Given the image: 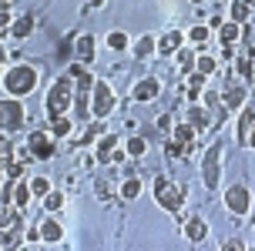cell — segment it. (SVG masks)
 <instances>
[{
	"label": "cell",
	"instance_id": "6da1fadb",
	"mask_svg": "<svg viewBox=\"0 0 255 251\" xmlns=\"http://www.w3.org/2000/svg\"><path fill=\"white\" fill-rule=\"evenodd\" d=\"M74 90H77V84L67 74L54 81L51 90H47V97H44V114H47V121H57V117H64V114L71 111V104H74Z\"/></svg>",
	"mask_w": 255,
	"mask_h": 251
},
{
	"label": "cell",
	"instance_id": "7a4b0ae2",
	"mask_svg": "<svg viewBox=\"0 0 255 251\" xmlns=\"http://www.w3.org/2000/svg\"><path fill=\"white\" fill-rule=\"evenodd\" d=\"M0 84H3V90H7L10 97H27L30 90L37 87V71H34L30 64H13V67L3 71Z\"/></svg>",
	"mask_w": 255,
	"mask_h": 251
},
{
	"label": "cell",
	"instance_id": "3957f363",
	"mask_svg": "<svg viewBox=\"0 0 255 251\" xmlns=\"http://www.w3.org/2000/svg\"><path fill=\"white\" fill-rule=\"evenodd\" d=\"M185 198H188V191L185 188H178L171 177H154V201L165 208V211H171V214H178L181 211V204H185Z\"/></svg>",
	"mask_w": 255,
	"mask_h": 251
},
{
	"label": "cell",
	"instance_id": "277c9868",
	"mask_svg": "<svg viewBox=\"0 0 255 251\" xmlns=\"http://www.w3.org/2000/svg\"><path fill=\"white\" fill-rule=\"evenodd\" d=\"M27 121V111H24V104H20V97H7L0 100V131L3 134H13V131H20Z\"/></svg>",
	"mask_w": 255,
	"mask_h": 251
},
{
	"label": "cell",
	"instance_id": "5b68a950",
	"mask_svg": "<svg viewBox=\"0 0 255 251\" xmlns=\"http://www.w3.org/2000/svg\"><path fill=\"white\" fill-rule=\"evenodd\" d=\"M202 184L208 191H215L222 184V144L218 141L205 151V158H202Z\"/></svg>",
	"mask_w": 255,
	"mask_h": 251
},
{
	"label": "cell",
	"instance_id": "8992f818",
	"mask_svg": "<svg viewBox=\"0 0 255 251\" xmlns=\"http://www.w3.org/2000/svg\"><path fill=\"white\" fill-rule=\"evenodd\" d=\"M111 111H115V90H111V84L108 81H94L91 84V114L98 121H104Z\"/></svg>",
	"mask_w": 255,
	"mask_h": 251
},
{
	"label": "cell",
	"instance_id": "52a82bcc",
	"mask_svg": "<svg viewBox=\"0 0 255 251\" xmlns=\"http://www.w3.org/2000/svg\"><path fill=\"white\" fill-rule=\"evenodd\" d=\"M225 208H229L235 218L249 214V208H252V194H249V188H245V184H229V188H225Z\"/></svg>",
	"mask_w": 255,
	"mask_h": 251
},
{
	"label": "cell",
	"instance_id": "ba28073f",
	"mask_svg": "<svg viewBox=\"0 0 255 251\" xmlns=\"http://www.w3.org/2000/svg\"><path fill=\"white\" fill-rule=\"evenodd\" d=\"M27 151L37 158V161H51L54 158V138H51V131H37V134H30L27 138Z\"/></svg>",
	"mask_w": 255,
	"mask_h": 251
},
{
	"label": "cell",
	"instance_id": "9c48e42d",
	"mask_svg": "<svg viewBox=\"0 0 255 251\" xmlns=\"http://www.w3.org/2000/svg\"><path fill=\"white\" fill-rule=\"evenodd\" d=\"M71 111H74V121H88V117H94V114H91V87H77L74 90Z\"/></svg>",
	"mask_w": 255,
	"mask_h": 251
},
{
	"label": "cell",
	"instance_id": "30bf717a",
	"mask_svg": "<svg viewBox=\"0 0 255 251\" xmlns=\"http://www.w3.org/2000/svg\"><path fill=\"white\" fill-rule=\"evenodd\" d=\"M245 84H232V87H225V94H222V107L225 111H242L245 107Z\"/></svg>",
	"mask_w": 255,
	"mask_h": 251
},
{
	"label": "cell",
	"instance_id": "8fae6325",
	"mask_svg": "<svg viewBox=\"0 0 255 251\" xmlns=\"http://www.w3.org/2000/svg\"><path fill=\"white\" fill-rule=\"evenodd\" d=\"M158 94H161V84H158L154 77L138 81V84H134V90H131V97H134V100H154Z\"/></svg>",
	"mask_w": 255,
	"mask_h": 251
},
{
	"label": "cell",
	"instance_id": "7c38bea8",
	"mask_svg": "<svg viewBox=\"0 0 255 251\" xmlns=\"http://www.w3.org/2000/svg\"><path fill=\"white\" fill-rule=\"evenodd\" d=\"M185 238L188 241H208V225H205V218H198V214H191L188 221H185Z\"/></svg>",
	"mask_w": 255,
	"mask_h": 251
},
{
	"label": "cell",
	"instance_id": "4fadbf2b",
	"mask_svg": "<svg viewBox=\"0 0 255 251\" xmlns=\"http://www.w3.org/2000/svg\"><path fill=\"white\" fill-rule=\"evenodd\" d=\"M37 235H40V241H44V245H57V241L64 238V228L57 225L54 218H44V221H40V228H37Z\"/></svg>",
	"mask_w": 255,
	"mask_h": 251
},
{
	"label": "cell",
	"instance_id": "5bb4252c",
	"mask_svg": "<svg viewBox=\"0 0 255 251\" xmlns=\"http://www.w3.org/2000/svg\"><path fill=\"white\" fill-rule=\"evenodd\" d=\"M181 44H185V34L181 30H168L158 37V54H178Z\"/></svg>",
	"mask_w": 255,
	"mask_h": 251
},
{
	"label": "cell",
	"instance_id": "9a60e30c",
	"mask_svg": "<svg viewBox=\"0 0 255 251\" xmlns=\"http://www.w3.org/2000/svg\"><path fill=\"white\" fill-rule=\"evenodd\" d=\"M252 124H255V111L252 107H242V111H239V121H235V141H239V144H245Z\"/></svg>",
	"mask_w": 255,
	"mask_h": 251
},
{
	"label": "cell",
	"instance_id": "2e32d148",
	"mask_svg": "<svg viewBox=\"0 0 255 251\" xmlns=\"http://www.w3.org/2000/svg\"><path fill=\"white\" fill-rule=\"evenodd\" d=\"M74 57L81 64H91V61H94V37H91V34L74 37Z\"/></svg>",
	"mask_w": 255,
	"mask_h": 251
},
{
	"label": "cell",
	"instance_id": "e0dca14e",
	"mask_svg": "<svg viewBox=\"0 0 255 251\" xmlns=\"http://www.w3.org/2000/svg\"><path fill=\"white\" fill-rule=\"evenodd\" d=\"M30 34H34V17H30V13H24V17H13V20H10V37L27 40Z\"/></svg>",
	"mask_w": 255,
	"mask_h": 251
},
{
	"label": "cell",
	"instance_id": "ac0fdd59",
	"mask_svg": "<svg viewBox=\"0 0 255 251\" xmlns=\"http://www.w3.org/2000/svg\"><path fill=\"white\" fill-rule=\"evenodd\" d=\"M154 50H158V40H154L151 34H144V37H138L134 44H131V54H134L138 61H148Z\"/></svg>",
	"mask_w": 255,
	"mask_h": 251
},
{
	"label": "cell",
	"instance_id": "d6986e66",
	"mask_svg": "<svg viewBox=\"0 0 255 251\" xmlns=\"http://www.w3.org/2000/svg\"><path fill=\"white\" fill-rule=\"evenodd\" d=\"M118 148V134H108V131H104L101 138H98V144H94V154H98V161H111V151Z\"/></svg>",
	"mask_w": 255,
	"mask_h": 251
},
{
	"label": "cell",
	"instance_id": "ffe728a7",
	"mask_svg": "<svg viewBox=\"0 0 255 251\" xmlns=\"http://www.w3.org/2000/svg\"><path fill=\"white\" fill-rule=\"evenodd\" d=\"M67 77H71V81H74L77 87H91V84H94V77L88 74V67H84V64L81 61H71V67H67Z\"/></svg>",
	"mask_w": 255,
	"mask_h": 251
},
{
	"label": "cell",
	"instance_id": "44dd1931",
	"mask_svg": "<svg viewBox=\"0 0 255 251\" xmlns=\"http://www.w3.org/2000/svg\"><path fill=\"white\" fill-rule=\"evenodd\" d=\"M30 198H34V191H30V184L27 181H13V204L24 211L27 204H30Z\"/></svg>",
	"mask_w": 255,
	"mask_h": 251
},
{
	"label": "cell",
	"instance_id": "7402d4cb",
	"mask_svg": "<svg viewBox=\"0 0 255 251\" xmlns=\"http://www.w3.org/2000/svg\"><path fill=\"white\" fill-rule=\"evenodd\" d=\"M222 47H235V40L242 37V24H235V20H229V24H222Z\"/></svg>",
	"mask_w": 255,
	"mask_h": 251
},
{
	"label": "cell",
	"instance_id": "603a6c76",
	"mask_svg": "<svg viewBox=\"0 0 255 251\" xmlns=\"http://www.w3.org/2000/svg\"><path fill=\"white\" fill-rule=\"evenodd\" d=\"M188 124L195 131H205L208 127V114H205V104H191L188 107Z\"/></svg>",
	"mask_w": 255,
	"mask_h": 251
},
{
	"label": "cell",
	"instance_id": "cb8c5ba5",
	"mask_svg": "<svg viewBox=\"0 0 255 251\" xmlns=\"http://www.w3.org/2000/svg\"><path fill=\"white\" fill-rule=\"evenodd\" d=\"M71 131H74V117H67V114H64V117H57V121H51V138L54 141H57V138H67Z\"/></svg>",
	"mask_w": 255,
	"mask_h": 251
},
{
	"label": "cell",
	"instance_id": "d4e9b609",
	"mask_svg": "<svg viewBox=\"0 0 255 251\" xmlns=\"http://www.w3.org/2000/svg\"><path fill=\"white\" fill-rule=\"evenodd\" d=\"M195 61H198V54H195V50H188V47H181V50H178V71H181L185 77L195 71Z\"/></svg>",
	"mask_w": 255,
	"mask_h": 251
},
{
	"label": "cell",
	"instance_id": "484cf974",
	"mask_svg": "<svg viewBox=\"0 0 255 251\" xmlns=\"http://www.w3.org/2000/svg\"><path fill=\"white\" fill-rule=\"evenodd\" d=\"M17 245H20V225L0 228V248H17Z\"/></svg>",
	"mask_w": 255,
	"mask_h": 251
},
{
	"label": "cell",
	"instance_id": "4316f807",
	"mask_svg": "<svg viewBox=\"0 0 255 251\" xmlns=\"http://www.w3.org/2000/svg\"><path fill=\"white\" fill-rule=\"evenodd\" d=\"M249 13H252V7H249L245 0H232V7H229V17L235 20V24H245V20H249Z\"/></svg>",
	"mask_w": 255,
	"mask_h": 251
},
{
	"label": "cell",
	"instance_id": "83f0119b",
	"mask_svg": "<svg viewBox=\"0 0 255 251\" xmlns=\"http://www.w3.org/2000/svg\"><path fill=\"white\" fill-rule=\"evenodd\" d=\"M235 71H239L242 81H255V67H252V61H249L245 54H235Z\"/></svg>",
	"mask_w": 255,
	"mask_h": 251
},
{
	"label": "cell",
	"instance_id": "f1b7e54d",
	"mask_svg": "<svg viewBox=\"0 0 255 251\" xmlns=\"http://www.w3.org/2000/svg\"><path fill=\"white\" fill-rule=\"evenodd\" d=\"M195 134H198V131H195L191 124H178V127H171V141H178V144H191V141H195Z\"/></svg>",
	"mask_w": 255,
	"mask_h": 251
},
{
	"label": "cell",
	"instance_id": "f546056e",
	"mask_svg": "<svg viewBox=\"0 0 255 251\" xmlns=\"http://www.w3.org/2000/svg\"><path fill=\"white\" fill-rule=\"evenodd\" d=\"M215 67H218V61L212 57V54H198V61H195V71H198V74L212 77V74H215Z\"/></svg>",
	"mask_w": 255,
	"mask_h": 251
},
{
	"label": "cell",
	"instance_id": "4dcf8cb0",
	"mask_svg": "<svg viewBox=\"0 0 255 251\" xmlns=\"http://www.w3.org/2000/svg\"><path fill=\"white\" fill-rule=\"evenodd\" d=\"M138 194H141V181H138V177H125V181H121V198L134 201Z\"/></svg>",
	"mask_w": 255,
	"mask_h": 251
},
{
	"label": "cell",
	"instance_id": "1f68e13d",
	"mask_svg": "<svg viewBox=\"0 0 255 251\" xmlns=\"http://www.w3.org/2000/svg\"><path fill=\"white\" fill-rule=\"evenodd\" d=\"M104 44H108L111 50H118V54H121V50H128V44H131V40H128V34H125V30H111Z\"/></svg>",
	"mask_w": 255,
	"mask_h": 251
},
{
	"label": "cell",
	"instance_id": "d6a6232c",
	"mask_svg": "<svg viewBox=\"0 0 255 251\" xmlns=\"http://www.w3.org/2000/svg\"><path fill=\"white\" fill-rule=\"evenodd\" d=\"M128 154H131V158H144V154H148V141L141 138V134L128 138Z\"/></svg>",
	"mask_w": 255,
	"mask_h": 251
},
{
	"label": "cell",
	"instance_id": "836d02e7",
	"mask_svg": "<svg viewBox=\"0 0 255 251\" xmlns=\"http://www.w3.org/2000/svg\"><path fill=\"white\" fill-rule=\"evenodd\" d=\"M61 208H64V194H61V191H47V194H44V211H61Z\"/></svg>",
	"mask_w": 255,
	"mask_h": 251
},
{
	"label": "cell",
	"instance_id": "e575fe53",
	"mask_svg": "<svg viewBox=\"0 0 255 251\" xmlns=\"http://www.w3.org/2000/svg\"><path fill=\"white\" fill-rule=\"evenodd\" d=\"M208 34H212V27H208V24H195V27H188V34H185V37H188L191 44H205Z\"/></svg>",
	"mask_w": 255,
	"mask_h": 251
},
{
	"label": "cell",
	"instance_id": "d590c367",
	"mask_svg": "<svg viewBox=\"0 0 255 251\" xmlns=\"http://www.w3.org/2000/svg\"><path fill=\"white\" fill-rule=\"evenodd\" d=\"M27 184H30V191H34V198H44V194H47V191H51V181H47V177H44V174L30 177V181H27Z\"/></svg>",
	"mask_w": 255,
	"mask_h": 251
},
{
	"label": "cell",
	"instance_id": "8d00e7d4",
	"mask_svg": "<svg viewBox=\"0 0 255 251\" xmlns=\"http://www.w3.org/2000/svg\"><path fill=\"white\" fill-rule=\"evenodd\" d=\"M101 134H104V124H91L88 131H84V134L77 138V148H84V144H91V141H98Z\"/></svg>",
	"mask_w": 255,
	"mask_h": 251
},
{
	"label": "cell",
	"instance_id": "74e56055",
	"mask_svg": "<svg viewBox=\"0 0 255 251\" xmlns=\"http://www.w3.org/2000/svg\"><path fill=\"white\" fill-rule=\"evenodd\" d=\"M13 225H20V214L13 208H0V228H13Z\"/></svg>",
	"mask_w": 255,
	"mask_h": 251
},
{
	"label": "cell",
	"instance_id": "f35d334b",
	"mask_svg": "<svg viewBox=\"0 0 255 251\" xmlns=\"http://www.w3.org/2000/svg\"><path fill=\"white\" fill-rule=\"evenodd\" d=\"M20 171H24V161H17V158H10L7 167H3V174L10 177V181H20Z\"/></svg>",
	"mask_w": 255,
	"mask_h": 251
},
{
	"label": "cell",
	"instance_id": "ab89813d",
	"mask_svg": "<svg viewBox=\"0 0 255 251\" xmlns=\"http://www.w3.org/2000/svg\"><path fill=\"white\" fill-rule=\"evenodd\" d=\"M10 158H13V144L7 138H0V171L7 167V161H10Z\"/></svg>",
	"mask_w": 255,
	"mask_h": 251
},
{
	"label": "cell",
	"instance_id": "60d3db41",
	"mask_svg": "<svg viewBox=\"0 0 255 251\" xmlns=\"http://www.w3.org/2000/svg\"><path fill=\"white\" fill-rule=\"evenodd\" d=\"M202 104L205 107H222V94L218 90H202Z\"/></svg>",
	"mask_w": 255,
	"mask_h": 251
},
{
	"label": "cell",
	"instance_id": "b9f144b4",
	"mask_svg": "<svg viewBox=\"0 0 255 251\" xmlns=\"http://www.w3.org/2000/svg\"><path fill=\"white\" fill-rule=\"evenodd\" d=\"M185 151H188V144H178V141H171V144H168V158H181Z\"/></svg>",
	"mask_w": 255,
	"mask_h": 251
},
{
	"label": "cell",
	"instance_id": "7bdbcfd3",
	"mask_svg": "<svg viewBox=\"0 0 255 251\" xmlns=\"http://www.w3.org/2000/svg\"><path fill=\"white\" fill-rule=\"evenodd\" d=\"M121 161H125V151L115 148V151H111V161H108V164H121Z\"/></svg>",
	"mask_w": 255,
	"mask_h": 251
},
{
	"label": "cell",
	"instance_id": "ee69618b",
	"mask_svg": "<svg viewBox=\"0 0 255 251\" xmlns=\"http://www.w3.org/2000/svg\"><path fill=\"white\" fill-rule=\"evenodd\" d=\"M10 20H13L10 13H7V10H0V30H3V27H10Z\"/></svg>",
	"mask_w": 255,
	"mask_h": 251
},
{
	"label": "cell",
	"instance_id": "f6af8a7d",
	"mask_svg": "<svg viewBox=\"0 0 255 251\" xmlns=\"http://www.w3.org/2000/svg\"><path fill=\"white\" fill-rule=\"evenodd\" d=\"M245 148L255 151V124H252V131H249V138H245Z\"/></svg>",
	"mask_w": 255,
	"mask_h": 251
},
{
	"label": "cell",
	"instance_id": "bcb514c9",
	"mask_svg": "<svg viewBox=\"0 0 255 251\" xmlns=\"http://www.w3.org/2000/svg\"><path fill=\"white\" fill-rule=\"evenodd\" d=\"M158 127L161 131H171V117H158Z\"/></svg>",
	"mask_w": 255,
	"mask_h": 251
},
{
	"label": "cell",
	"instance_id": "7dc6e473",
	"mask_svg": "<svg viewBox=\"0 0 255 251\" xmlns=\"http://www.w3.org/2000/svg\"><path fill=\"white\" fill-rule=\"evenodd\" d=\"M7 7H10V0H0V10H7Z\"/></svg>",
	"mask_w": 255,
	"mask_h": 251
},
{
	"label": "cell",
	"instance_id": "c3c4849f",
	"mask_svg": "<svg viewBox=\"0 0 255 251\" xmlns=\"http://www.w3.org/2000/svg\"><path fill=\"white\" fill-rule=\"evenodd\" d=\"M191 3H205V0H191Z\"/></svg>",
	"mask_w": 255,
	"mask_h": 251
}]
</instances>
